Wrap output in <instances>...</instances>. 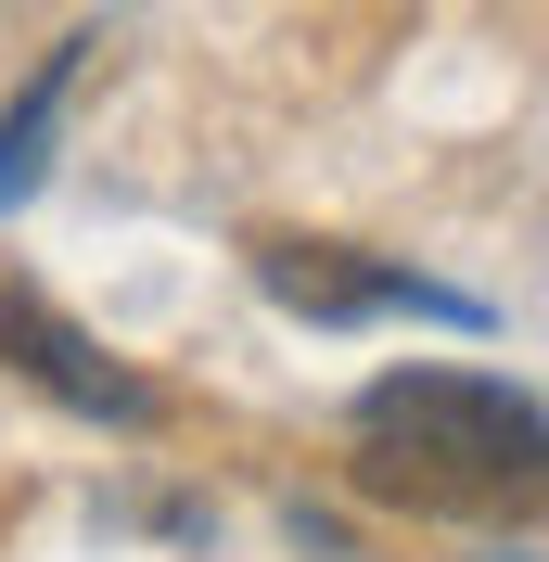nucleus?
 <instances>
[{
    "instance_id": "nucleus-2",
    "label": "nucleus",
    "mask_w": 549,
    "mask_h": 562,
    "mask_svg": "<svg viewBox=\"0 0 549 562\" xmlns=\"http://www.w3.org/2000/svg\"><path fill=\"white\" fill-rule=\"evenodd\" d=\"M256 294H269V307H294V319H320V333H345V319H447V333H485V294L422 281V269L358 256V244H294V231H269V244H256Z\"/></svg>"
},
{
    "instance_id": "nucleus-3",
    "label": "nucleus",
    "mask_w": 549,
    "mask_h": 562,
    "mask_svg": "<svg viewBox=\"0 0 549 562\" xmlns=\"http://www.w3.org/2000/svg\"><path fill=\"white\" fill-rule=\"evenodd\" d=\"M0 371L13 384H38L52 409H77V422H103V435H167V396L141 384L115 346H90L38 281H0Z\"/></svg>"
},
{
    "instance_id": "nucleus-1",
    "label": "nucleus",
    "mask_w": 549,
    "mask_h": 562,
    "mask_svg": "<svg viewBox=\"0 0 549 562\" xmlns=\"http://www.w3.org/2000/svg\"><path fill=\"white\" fill-rule=\"evenodd\" d=\"M358 486L410 512H537L549 498V409L485 371H383L358 384Z\"/></svg>"
},
{
    "instance_id": "nucleus-5",
    "label": "nucleus",
    "mask_w": 549,
    "mask_h": 562,
    "mask_svg": "<svg viewBox=\"0 0 549 562\" xmlns=\"http://www.w3.org/2000/svg\"><path fill=\"white\" fill-rule=\"evenodd\" d=\"M498 562H524V550H498Z\"/></svg>"
},
{
    "instance_id": "nucleus-4",
    "label": "nucleus",
    "mask_w": 549,
    "mask_h": 562,
    "mask_svg": "<svg viewBox=\"0 0 549 562\" xmlns=\"http://www.w3.org/2000/svg\"><path fill=\"white\" fill-rule=\"evenodd\" d=\"M103 38H52L38 52V77L0 103V205H26L38 192V167H52V128H65V90H77V65H90Z\"/></svg>"
}]
</instances>
